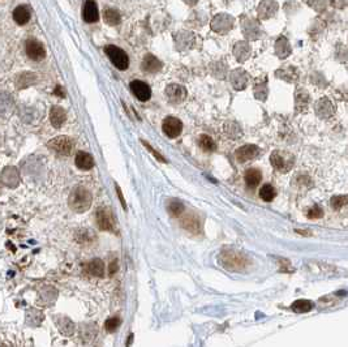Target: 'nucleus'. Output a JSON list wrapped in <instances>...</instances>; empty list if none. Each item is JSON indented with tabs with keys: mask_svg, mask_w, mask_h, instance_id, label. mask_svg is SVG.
<instances>
[{
	"mask_svg": "<svg viewBox=\"0 0 348 347\" xmlns=\"http://www.w3.org/2000/svg\"><path fill=\"white\" fill-rule=\"evenodd\" d=\"M221 264L222 267L228 270H235V272H241L247 268L249 264V258L241 252H237L235 249H226L221 253Z\"/></svg>",
	"mask_w": 348,
	"mask_h": 347,
	"instance_id": "nucleus-1",
	"label": "nucleus"
},
{
	"mask_svg": "<svg viewBox=\"0 0 348 347\" xmlns=\"http://www.w3.org/2000/svg\"><path fill=\"white\" fill-rule=\"evenodd\" d=\"M68 202H69V208L72 210L76 211V213H83L92 205V195H90V192L86 188L76 187V188L72 189L69 198H68Z\"/></svg>",
	"mask_w": 348,
	"mask_h": 347,
	"instance_id": "nucleus-2",
	"label": "nucleus"
},
{
	"mask_svg": "<svg viewBox=\"0 0 348 347\" xmlns=\"http://www.w3.org/2000/svg\"><path fill=\"white\" fill-rule=\"evenodd\" d=\"M295 157L286 150H275L270 155V163L279 172H288L293 167Z\"/></svg>",
	"mask_w": 348,
	"mask_h": 347,
	"instance_id": "nucleus-3",
	"label": "nucleus"
},
{
	"mask_svg": "<svg viewBox=\"0 0 348 347\" xmlns=\"http://www.w3.org/2000/svg\"><path fill=\"white\" fill-rule=\"evenodd\" d=\"M105 51L112 64L120 71H125L129 67V58L126 55V53L120 47L115 46V45H108L105 47Z\"/></svg>",
	"mask_w": 348,
	"mask_h": 347,
	"instance_id": "nucleus-4",
	"label": "nucleus"
},
{
	"mask_svg": "<svg viewBox=\"0 0 348 347\" xmlns=\"http://www.w3.org/2000/svg\"><path fill=\"white\" fill-rule=\"evenodd\" d=\"M53 152H55L56 154L60 155H69L72 153L74 148L73 140L69 136H58L55 139H53L47 144Z\"/></svg>",
	"mask_w": 348,
	"mask_h": 347,
	"instance_id": "nucleus-5",
	"label": "nucleus"
},
{
	"mask_svg": "<svg viewBox=\"0 0 348 347\" xmlns=\"http://www.w3.org/2000/svg\"><path fill=\"white\" fill-rule=\"evenodd\" d=\"M235 20L232 16L227 13H219L211 21V29L218 34H227L228 31L234 28Z\"/></svg>",
	"mask_w": 348,
	"mask_h": 347,
	"instance_id": "nucleus-6",
	"label": "nucleus"
},
{
	"mask_svg": "<svg viewBox=\"0 0 348 347\" xmlns=\"http://www.w3.org/2000/svg\"><path fill=\"white\" fill-rule=\"evenodd\" d=\"M241 30H243L244 37L247 38L248 40H257L261 35V26H259L258 21L250 19L248 16L243 17Z\"/></svg>",
	"mask_w": 348,
	"mask_h": 347,
	"instance_id": "nucleus-7",
	"label": "nucleus"
},
{
	"mask_svg": "<svg viewBox=\"0 0 348 347\" xmlns=\"http://www.w3.org/2000/svg\"><path fill=\"white\" fill-rule=\"evenodd\" d=\"M97 225L103 231H115V221L107 208H99L96 214Z\"/></svg>",
	"mask_w": 348,
	"mask_h": 347,
	"instance_id": "nucleus-8",
	"label": "nucleus"
},
{
	"mask_svg": "<svg viewBox=\"0 0 348 347\" xmlns=\"http://www.w3.org/2000/svg\"><path fill=\"white\" fill-rule=\"evenodd\" d=\"M316 115H317L320 119H330L335 114V109H334V105L331 103L327 97H322L316 102L315 105Z\"/></svg>",
	"mask_w": 348,
	"mask_h": 347,
	"instance_id": "nucleus-9",
	"label": "nucleus"
},
{
	"mask_svg": "<svg viewBox=\"0 0 348 347\" xmlns=\"http://www.w3.org/2000/svg\"><path fill=\"white\" fill-rule=\"evenodd\" d=\"M259 154V148L257 145H253V144H248V145L240 146L235 152V157L239 162L244 163V162H249L252 159H254L256 157H258Z\"/></svg>",
	"mask_w": 348,
	"mask_h": 347,
	"instance_id": "nucleus-10",
	"label": "nucleus"
},
{
	"mask_svg": "<svg viewBox=\"0 0 348 347\" xmlns=\"http://www.w3.org/2000/svg\"><path fill=\"white\" fill-rule=\"evenodd\" d=\"M130 90L135 94L136 98L141 101V102H146L151 97V89L146 82L140 80H135L130 82Z\"/></svg>",
	"mask_w": 348,
	"mask_h": 347,
	"instance_id": "nucleus-11",
	"label": "nucleus"
},
{
	"mask_svg": "<svg viewBox=\"0 0 348 347\" xmlns=\"http://www.w3.org/2000/svg\"><path fill=\"white\" fill-rule=\"evenodd\" d=\"M162 128H163V132L167 136L171 137V139H175V137H178L182 134L183 124L179 119L173 118V116H167L163 120Z\"/></svg>",
	"mask_w": 348,
	"mask_h": 347,
	"instance_id": "nucleus-12",
	"label": "nucleus"
},
{
	"mask_svg": "<svg viewBox=\"0 0 348 347\" xmlns=\"http://www.w3.org/2000/svg\"><path fill=\"white\" fill-rule=\"evenodd\" d=\"M230 82H231L232 88L236 90H243L247 88L248 82H249V74L244 69L239 68L235 69L230 73Z\"/></svg>",
	"mask_w": 348,
	"mask_h": 347,
	"instance_id": "nucleus-13",
	"label": "nucleus"
},
{
	"mask_svg": "<svg viewBox=\"0 0 348 347\" xmlns=\"http://www.w3.org/2000/svg\"><path fill=\"white\" fill-rule=\"evenodd\" d=\"M278 11V3L275 0H261L257 12H258V17L261 20H269L273 16H275Z\"/></svg>",
	"mask_w": 348,
	"mask_h": 347,
	"instance_id": "nucleus-14",
	"label": "nucleus"
},
{
	"mask_svg": "<svg viewBox=\"0 0 348 347\" xmlns=\"http://www.w3.org/2000/svg\"><path fill=\"white\" fill-rule=\"evenodd\" d=\"M26 54H28V56L31 60H35V62L42 60L46 55L44 45L35 39H29L26 42Z\"/></svg>",
	"mask_w": 348,
	"mask_h": 347,
	"instance_id": "nucleus-15",
	"label": "nucleus"
},
{
	"mask_svg": "<svg viewBox=\"0 0 348 347\" xmlns=\"http://www.w3.org/2000/svg\"><path fill=\"white\" fill-rule=\"evenodd\" d=\"M175 44L176 49L180 50V51L192 49L194 45V34L191 33V31H179V33H176L175 34Z\"/></svg>",
	"mask_w": 348,
	"mask_h": 347,
	"instance_id": "nucleus-16",
	"label": "nucleus"
},
{
	"mask_svg": "<svg viewBox=\"0 0 348 347\" xmlns=\"http://www.w3.org/2000/svg\"><path fill=\"white\" fill-rule=\"evenodd\" d=\"M166 96L171 102L180 103L187 98V90L182 85L171 84L166 88Z\"/></svg>",
	"mask_w": 348,
	"mask_h": 347,
	"instance_id": "nucleus-17",
	"label": "nucleus"
},
{
	"mask_svg": "<svg viewBox=\"0 0 348 347\" xmlns=\"http://www.w3.org/2000/svg\"><path fill=\"white\" fill-rule=\"evenodd\" d=\"M274 50L279 59H286V58H288V56L291 55V53H292L290 42H288V39H287L286 37H279L275 40Z\"/></svg>",
	"mask_w": 348,
	"mask_h": 347,
	"instance_id": "nucleus-18",
	"label": "nucleus"
},
{
	"mask_svg": "<svg viewBox=\"0 0 348 347\" xmlns=\"http://www.w3.org/2000/svg\"><path fill=\"white\" fill-rule=\"evenodd\" d=\"M232 53H234V56L236 58V60L239 63H244L245 60H248V58L250 56V53H252V50H250V46L248 42H237V44H235L234 49H232Z\"/></svg>",
	"mask_w": 348,
	"mask_h": 347,
	"instance_id": "nucleus-19",
	"label": "nucleus"
},
{
	"mask_svg": "<svg viewBox=\"0 0 348 347\" xmlns=\"http://www.w3.org/2000/svg\"><path fill=\"white\" fill-rule=\"evenodd\" d=\"M142 71L148 72V73H157L162 69V63L159 59H157L154 55L146 54L144 60H142Z\"/></svg>",
	"mask_w": 348,
	"mask_h": 347,
	"instance_id": "nucleus-20",
	"label": "nucleus"
},
{
	"mask_svg": "<svg viewBox=\"0 0 348 347\" xmlns=\"http://www.w3.org/2000/svg\"><path fill=\"white\" fill-rule=\"evenodd\" d=\"M82 15H83V20H85L86 22H89V24L98 21V19H99L98 7H97L94 0H88L86 3H85Z\"/></svg>",
	"mask_w": 348,
	"mask_h": 347,
	"instance_id": "nucleus-21",
	"label": "nucleus"
},
{
	"mask_svg": "<svg viewBox=\"0 0 348 347\" xmlns=\"http://www.w3.org/2000/svg\"><path fill=\"white\" fill-rule=\"evenodd\" d=\"M67 120V114L60 106H54L51 111H50V121L53 124V127L62 128L63 124Z\"/></svg>",
	"mask_w": 348,
	"mask_h": 347,
	"instance_id": "nucleus-22",
	"label": "nucleus"
},
{
	"mask_svg": "<svg viewBox=\"0 0 348 347\" xmlns=\"http://www.w3.org/2000/svg\"><path fill=\"white\" fill-rule=\"evenodd\" d=\"M275 76H277L278 78H281V80L290 82V84L296 82L297 78H299L297 69H296L295 67H292V65H288V67H286V68L278 69V71L275 72Z\"/></svg>",
	"mask_w": 348,
	"mask_h": 347,
	"instance_id": "nucleus-23",
	"label": "nucleus"
},
{
	"mask_svg": "<svg viewBox=\"0 0 348 347\" xmlns=\"http://www.w3.org/2000/svg\"><path fill=\"white\" fill-rule=\"evenodd\" d=\"M13 20L19 25L28 24L31 17V11L29 6H19L13 11Z\"/></svg>",
	"mask_w": 348,
	"mask_h": 347,
	"instance_id": "nucleus-24",
	"label": "nucleus"
},
{
	"mask_svg": "<svg viewBox=\"0 0 348 347\" xmlns=\"http://www.w3.org/2000/svg\"><path fill=\"white\" fill-rule=\"evenodd\" d=\"M74 162H76V166H77L80 170L88 171L92 170L93 166H94V159H93L92 155L89 153L85 152H78L76 158H74Z\"/></svg>",
	"mask_w": 348,
	"mask_h": 347,
	"instance_id": "nucleus-25",
	"label": "nucleus"
},
{
	"mask_svg": "<svg viewBox=\"0 0 348 347\" xmlns=\"http://www.w3.org/2000/svg\"><path fill=\"white\" fill-rule=\"evenodd\" d=\"M309 101H311V98H309L308 92L302 88L297 89V92L295 93V109L299 112H302L308 107Z\"/></svg>",
	"mask_w": 348,
	"mask_h": 347,
	"instance_id": "nucleus-26",
	"label": "nucleus"
},
{
	"mask_svg": "<svg viewBox=\"0 0 348 347\" xmlns=\"http://www.w3.org/2000/svg\"><path fill=\"white\" fill-rule=\"evenodd\" d=\"M85 270L89 276L93 277H103L105 276V264L102 263L101 260L96 258V260H92L86 264Z\"/></svg>",
	"mask_w": 348,
	"mask_h": 347,
	"instance_id": "nucleus-27",
	"label": "nucleus"
},
{
	"mask_svg": "<svg viewBox=\"0 0 348 347\" xmlns=\"http://www.w3.org/2000/svg\"><path fill=\"white\" fill-rule=\"evenodd\" d=\"M253 93H254V97L259 101H265L268 98V80L266 77H261L258 80H256V84H254V88H253Z\"/></svg>",
	"mask_w": 348,
	"mask_h": 347,
	"instance_id": "nucleus-28",
	"label": "nucleus"
},
{
	"mask_svg": "<svg viewBox=\"0 0 348 347\" xmlns=\"http://www.w3.org/2000/svg\"><path fill=\"white\" fill-rule=\"evenodd\" d=\"M56 325H58L59 328V332L62 333V334L64 335H72L74 332V324L72 322L71 319H68V317H59L58 320H56Z\"/></svg>",
	"mask_w": 348,
	"mask_h": 347,
	"instance_id": "nucleus-29",
	"label": "nucleus"
},
{
	"mask_svg": "<svg viewBox=\"0 0 348 347\" xmlns=\"http://www.w3.org/2000/svg\"><path fill=\"white\" fill-rule=\"evenodd\" d=\"M261 171L257 170V168H249L245 172V183H247V186L249 188H253V187H256L261 182Z\"/></svg>",
	"mask_w": 348,
	"mask_h": 347,
	"instance_id": "nucleus-30",
	"label": "nucleus"
},
{
	"mask_svg": "<svg viewBox=\"0 0 348 347\" xmlns=\"http://www.w3.org/2000/svg\"><path fill=\"white\" fill-rule=\"evenodd\" d=\"M103 19L108 25H119L121 21V16L119 11L114 10V8H107L103 12Z\"/></svg>",
	"mask_w": 348,
	"mask_h": 347,
	"instance_id": "nucleus-31",
	"label": "nucleus"
},
{
	"mask_svg": "<svg viewBox=\"0 0 348 347\" xmlns=\"http://www.w3.org/2000/svg\"><path fill=\"white\" fill-rule=\"evenodd\" d=\"M198 145L205 152H214L216 149L215 141L209 135H201L200 139H198Z\"/></svg>",
	"mask_w": 348,
	"mask_h": 347,
	"instance_id": "nucleus-32",
	"label": "nucleus"
},
{
	"mask_svg": "<svg viewBox=\"0 0 348 347\" xmlns=\"http://www.w3.org/2000/svg\"><path fill=\"white\" fill-rule=\"evenodd\" d=\"M223 131H225V134L227 135L230 139H240L241 137V129L240 127L237 125L236 123H234V121H228V123L225 124V127H223Z\"/></svg>",
	"mask_w": 348,
	"mask_h": 347,
	"instance_id": "nucleus-33",
	"label": "nucleus"
},
{
	"mask_svg": "<svg viewBox=\"0 0 348 347\" xmlns=\"http://www.w3.org/2000/svg\"><path fill=\"white\" fill-rule=\"evenodd\" d=\"M35 80H37V76H35L34 73H29V72H26V73L20 74L19 78H17V88H19V89L28 88L29 85H33L34 82H35Z\"/></svg>",
	"mask_w": 348,
	"mask_h": 347,
	"instance_id": "nucleus-34",
	"label": "nucleus"
},
{
	"mask_svg": "<svg viewBox=\"0 0 348 347\" xmlns=\"http://www.w3.org/2000/svg\"><path fill=\"white\" fill-rule=\"evenodd\" d=\"M275 195H277V193H275L274 187L270 186V184H265V186H262L261 189H259V196H261L262 200L266 202L273 201Z\"/></svg>",
	"mask_w": 348,
	"mask_h": 347,
	"instance_id": "nucleus-35",
	"label": "nucleus"
},
{
	"mask_svg": "<svg viewBox=\"0 0 348 347\" xmlns=\"http://www.w3.org/2000/svg\"><path fill=\"white\" fill-rule=\"evenodd\" d=\"M291 308H292L293 312L296 313H305L313 308V304H312V301L301 299V300H296L295 303H292Z\"/></svg>",
	"mask_w": 348,
	"mask_h": 347,
	"instance_id": "nucleus-36",
	"label": "nucleus"
},
{
	"mask_svg": "<svg viewBox=\"0 0 348 347\" xmlns=\"http://www.w3.org/2000/svg\"><path fill=\"white\" fill-rule=\"evenodd\" d=\"M167 209H168L169 214L173 215V217H178L184 211V205L179 201V200H171L167 205Z\"/></svg>",
	"mask_w": 348,
	"mask_h": 347,
	"instance_id": "nucleus-37",
	"label": "nucleus"
},
{
	"mask_svg": "<svg viewBox=\"0 0 348 347\" xmlns=\"http://www.w3.org/2000/svg\"><path fill=\"white\" fill-rule=\"evenodd\" d=\"M211 72L216 78H225L227 73V64L225 62H216L211 65Z\"/></svg>",
	"mask_w": 348,
	"mask_h": 347,
	"instance_id": "nucleus-38",
	"label": "nucleus"
},
{
	"mask_svg": "<svg viewBox=\"0 0 348 347\" xmlns=\"http://www.w3.org/2000/svg\"><path fill=\"white\" fill-rule=\"evenodd\" d=\"M345 205H348V195L334 196L331 198V206H333L334 210H340Z\"/></svg>",
	"mask_w": 348,
	"mask_h": 347,
	"instance_id": "nucleus-39",
	"label": "nucleus"
},
{
	"mask_svg": "<svg viewBox=\"0 0 348 347\" xmlns=\"http://www.w3.org/2000/svg\"><path fill=\"white\" fill-rule=\"evenodd\" d=\"M120 324H121V320L119 319V317H110V319L105 322V328L107 332L112 333V332H115L119 326H120Z\"/></svg>",
	"mask_w": 348,
	"mask_h": 347,
	"instance_id": "nucleus-40",
	"label": "nucleus"
},
{
	"mask_svg": "<svg viewBox=\"0 0 348 347\" xmlns=\"http://www.w3.org/2000/svg\"><path fill=\"white\" fill-rule=\"evenodd\" d=\"M336 59L339 62H347L348 60V49L344 45H338L336 46Z\"/></svg>",
	"mask_w": 348,
	"mask_h": 347,
	"instance_id": "nucleus-41",
	"label": "nucleus"
},
{
	"mask_svg": "<svg viewBox=\"0 0 348 347\" xmlns=\"http://www.w3.org/2000/svg\"><path fill=\"white\" fill-rule=\"evenodd\" d=\"M307 215H308V218H312V220H315V218H321L322 215H324V210H322L321 206H318V205H313V206H312V208L308 210Z\"/></svg>",
	"mask_w": 348,
	"mask_h": 347,
	"instance_id": "nucleus-42",
	"label": "nucleus"
},
{
	"mask_svg": "<svg viewBox=\"0 0 348 347\" xmlns=\"http://www.w3.org/2000/svg\"><path fill=\"white\" fill-rule=\"evenodd\" d=\"M308 3L318 12H324L325 8H326V0H309Z\"/></svg>",
	"mask_w": 348,
	"mask_h": 347,
	"instance_id": "nucleus-43",
	"label": "nucleus"
},
{
	"mask_svg": "<svg viewBox=\"0 0 348 347\" xmlns=\"http://www.w3.org/2000/svg\"><path fill=\"white\" fill-rule=\"evenodd\" d=\"M142 144H144V145H145V148H146V149H148V150H149V152H150V153H151V154L154 155L155 158H157V159H159V161H160V162H164V163H166V162H167V161H166V158H164V157H162V155H160V154H159V153H158V152H155L154 149L151 148V146H150V145H149V144H148V143H145V141H144V140H142Z\"/></svg>",
	"mask_w": 348,
	"mask_h": 347,
	"instance_id": "nucleus-44",
	"label": "nucleus"
},
{
	"mask_svg": "<svg viewBox=\"0 0 348 347\" xmlns=\"http://www.w3.org/2000/svg\"><path fill=\"white\" fill-rule=\"evenodd\" d=\"M331 6L335 7V8H339V10H343L345 7L348 6V0H330Z\"/></svg>",
	"mask_w": 348,
	"mask_h": 347,
	"instance_id": "nucleus-45",
	"label": "nucleus"
},
{
	"mask_svg": "<svg viewBox=\"0 0 348 347\" xmlns=\"http://www.w3.org/2000/svg\"><path fill=\"white\" fill-rule=\"evenodd\" d=\"M115 188H116V193H117V196H119V198H120L121 206H123L124 209H126V202H125V200H124L123 192H121V189H120V187H119V184H115Z\"/></svg>",
	"mask_w": 348,
	"mask_h": 347,
	"instance_id": "nucleus-46",
	"label": "nucleus"
},
{
	"mask_svg": "<svg viewBox=\"0 0 348 347\" xmlns=\"http://www.w3.org/2000/svg\"><path fill=\"white\" fill-rule=\"evenodd\" d=\"M117 268H119V265H117V261H112V263L110 264V270H108V274H110V276H112L114 273H116Z\"/></svg>",
	"mask_w": 348,
	"mask_h": 347,
	"instance_id": "nucleus-47",
	"label": "nucleus"
},
{
	"mask_svg": "<svg viewBox=\"0 0 348 347\" xmlns=\"http://www.w3.org/2000/svg\"><path fill=\"white\" fill-rule=\"evenodd\" d=\"M184 2L188 4V6H196V4L198 3V0H184Z\"/></svg>",
	"mask_w": 348,
	"mask_h": 347,
	"instance_id": "nucleus-48",
	"label": "nucleus"
}]
</instances>
